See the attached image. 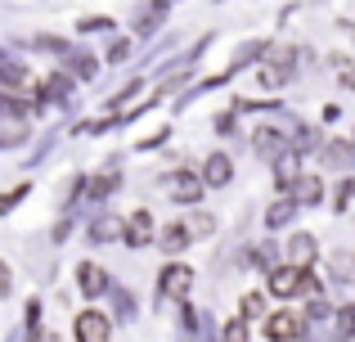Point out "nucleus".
<instances>
[{"mask_svg": "<svg viewBox=\"0 0 355 342\" xmlns=\"http://www.w3.org/2000/svg\"><path fill=\"white\" fill-rule=\"evenodd\" d=\"M333 334H338V338H351V334H355V307H342V311H338V325H333Z\"/></svg>", "mask_w": 355, "mask_h": 342, "instance_id": "nucleus-14", "label": "nucleus"}, {"mask_svg": "<svg viewBox=\"0 0 355 342\" xmlns=\"http://www.w3.org/2000/svg\"><path fill=\"white\" fill-rule=\"evenodd\" d=\"M72 334H77V342H108L113 338V325H108L104 311L86 307V311H77V320H72Z\"/></svg>", "mask_w": 355, "mask_h": 342, "instance_id": "nucleus-1", "label": "nucleus"}, {"mask_svg": "<svg viewBox=\"0 0 355 342\" xmlns=\"http://www.w3.org/2000/svg\"><path fill=\"white\" fill-rule=\"evenodd\" d=\"M184 243H189V230H184V225H166L162 239H157V248H166V253H180Z\"/></svg>", "mask_w": 355, "mask_h": 342, "instance_id": "nucleus-13", "label": "nucleus"}, {"mask_svg": "<svg viewBox=\"0 0 355 342\" xmlns=\"http://www.w3.org/2000/svg\"><path fill=\"white\" fill-rule=\"evenodd\" d=\"M148 239H153V216H148V212H130V221H126V243L130 248H148Z\"/></svg>", "mask_w": 355, "mask_h": 342, "instance_id": "nucleus-8", "label": "nucleus"}, {"mask_svg": "<svg viewBox=\"0 0 355 342\" xmlns=\"http://www.w3.org/2000/svg\"><path fill=\"white\" fill-rule=\"evenodd\" d=\"M189 280H193L189 266H166L162 271V298H184V293H189Z\"/></svg>", "mask_w": 355, "mask_h": 342, "instance_id": "nucleus-6", "label": "nucleus"}, {"mask_svg": "<svg viewBox=\"0 0 355 342\" xmlns=\"http://www.w3.org/2000/svg\"><path fill=\"white\" fill-rule=\"evenodd\" d=\"M315 144H320V140H315L311 126H297V149H315Z\"/></svg>", "mask_w": 355, "mask_h": 342, "instance_id": "nucleus-18", "label": "nucleus"}, {"mask_svg": "<svg viewBox=\"0 0 355 342\" xmlns=\"http://www.w3.org/2000/svg\"><path fill=\"white\" fill-rule=\"evenodd\" d=\"M0 108H5V113H23V104H18V95H5V90H0Z\"/></svg>", "mask_w": 355, "mask_h": 342, "instance_id": "nucleus-21", "label": "nucleus"}, {"mask_svg": "<svg viewBox=\"0 0 355 342\" xmlns=\"http://www.w3.org/2000/svg\"><path fill=\"white\" fill-rule=\"evenodd\" d=\"M288 262H293L297 271H306V266L315 262V239L311 234H293L288 239Z\"/></svg>", "mask_w": 355, "mask_h": 342, "instance_id": "nucleus-10", "label": "nucleus"}, {"mask_svg": "<svg viewBox=\"0 0 355 342\" xmlns=\"http://www.w3.org/2000/svg\"><path fill=\"white\" fill-rule=\"evenodd\" d=\"M324 162H329V167H338V171H347L351 162H355V149H351V144H342V140H333L329 149H324Z\"/></svg>", "mask_w": 355, "mask_h": 342, "instance_id": "nucleus-12", "label": "nucleus"}, {"mask_svg": "<svg viewBox=\"0 0 355 342\" xmlns=\"http://www.w3.org/2000/svg\"><path fill=\"white\" fill-rule=\"evenodd\" d=\"M266 338L270 342H293V338H302V320H297L293 311H275V316L266 320Z\"/></svg>", "mask_w": 355, "mask_h": 342, "instance_id": "nucleus-3", "label": "nucleus"}, {"mask_svg": "<svg viewBox=\"0 0 355 342\" xmlns=\"http://www.w3.org/2000/svg\"><path fill=\"white\" fill-rule=\"evenodd\" d=\"M77 289L86 293V298H99V293L108 289V275L99 271L95 262H81V266H77Z\"/></svg>", "mask_w": 355, "mask_h": 342, "instance_id": "nucleus-5", "label": "nucleus"}, {"mask_svg": "<svg viewBox=\"0 0 355 342\" xmlns=\"http://www.w3.org/2000/svg\"><path fill=\"white\" fill-rule=\"evenodd\" d=\"M320 194H324L320 176H297V180H293V203H297V207H315Z\"/></svg>", "mask_w": 355, "mask_h": 342, "instance_id": "nucleus-7", "label": "nucleus"}, {"mask_svg": "<svg viewBox=\"0 0 355 342\" xmlns=\"http://www.w3.org/2000/svg\"><path fill=\"white\" fill-rule=\"evenodd\" d=\"M342 86H351V90H355V68H347V63H342Z\"/></svg>", "mask_w": 355, "mask_h": 342, "instance_id": "nucleus-23", "label": "nucleus"}, {"mask_svg": "<svg viewBox=\"0 0 355 342\" xmlns=\"http://www.w3.org/2000/svg\"><path fill=\"white\" fill-rule=\"evenodd\" d=\"M293 212H297V203H288V198H279V203H275V207H270V212H266V221H270V225H284V221H288V216H293Z\"/></svg>", "mask_w": 355, "mask_h": 342, "instance_id": "nucleus-15", "label": "nucleus"}, {"mask_svg": "<svg viewBox=\"0 0 355 342\" xmlns=\"http://www.w3.org/2000/svg\"><path fill=\"white\" fill-rule=\"evenodd\" d=\"M72 68H77V72H81V77H95V63H90V59H86V54H81V59H77V63H72Z\"/></svg>", "mask_w": 355, "mask_h": 342, "instance_id": "nucleus-22", "label": "nucleus"}, {"mask_svg": "<svg viewBox=\"0 0 355 342\" xmlns=\"http://www.w3.org/2000/svg\"><path fill=\"white\" fill-rule=\"evenodd\" d=\"M270 293H279V298H293V293H302V271H297V266L275 271V275H270Z\"/></svg>", "mask_w": 355, "mask_h": 342, "instance_id": "nucleus-9", "label": "nucleus"}, {"mask_svg": "<svg viewBox=\"0 0 355 342\" xmlns=\"http://www.w3.org/2000/svg\"><path fill=\"white\" fill-rule=\"evenodd\" d=\"M351 194H355V180H342V189H338V212L351 203Z\"/></svg>", "mask_w": 355, "mask_h": 342, "instance_id": "nucleus-20", "label": "nucleus"}, {"mask_svg": "<svg viewBox=\"0 0 355 342\" xmlns=\"http://www.w3.org/2000/svg\"><path fill=\"white\" fill-rule=\"evenodd\" d=\"M220 342H248V320L234 316V320L225 325V334H220Z\"/></svg>", "mask_w": 355, "mask_h": 342, "instance_id": "nucleus-16", "label": "nucleus"}, {"mask_svg": "<svg viewBox=\"0 0 355 342\" xmlns=\"http://www.w3.org/2000/svg\"><path fill=\"white\" fill-rule=\"evenodd\" d=\"M288 77H293V54H279V59H270L266 68L257 72V81H261L266 90H279V86H284Z\"/></svg>", "mask_w": 355, "mask_h": 342, "instance_id": "nucleus-4", "label": "nucleus"}, {"mask_svg": "<svg viewBox=\"0 0 355 342\" xmlns=\"http://www.w3.org/2000/svg\"><path fill=\"white\" fill-rule=\"evenodd\" d=\"M0 293H9V271H5V262H0Z\"/></svg>", "mask_w": 355, "mask_h": 342, "instance_id": "nucleus-24", "label": "nucleus"}, {"mask_svg": "<svg viewBox=\"0 0 355 342\" xmlns=\"http://www.w3.org/2000/svg\"><path fill=\"white\" fill-rule=\"evenodd\" d=\"M252 144H257V153L261 158H284L288 149H293V140H288L284 131H275V126H257V135H252Z\"/></svg>", "mask_w": 355, "mask_h": 342, "instance_id": "nucleus-2", "label": "nucleus"}, {"mask_svg": "<svg viewBox=\"0 0 355 342\" xmlns=\"http://www.w3.org/2000/svg\"><path fill=\"white\" fill-rule=\"evenodd\" d=\"M230 176H234L230 158H225V153H211V158H207V171H202V180H207V185H230Z\"/></svg>", "mask_w": 355, "mask_h": 342, "instance_id": "nucleus-11", "label": "nucleus"}, {"mask_svg": "<svg viewBox=\"0 0 355 342\" xmlns=\"http://www.w3.org/2000/svg\"><path fill=\"white\" fill-rule=\"evenodd\" d=\"M261 311H266V302H261V293H248V298H243V320H257Z\"/></svg>", "mask_w": 355, "mask_h": 342, "instance_id": "nucleus-17", "label": "nucleus"}, {"mask_svg": "<svg viewBox=\"0 0 355 342\" xmlns=\"http://www.w3.org/2000/svg\"><path fill=\"white\" fill-rule=\"evenodd\" d=\"M18 198H27V185H18V189H9V194H5V198H0V212H9Z\"/></svg>", "mask_w": 355, "mask_h": 342, "instance_id": "nucleus-19", "label": "nucleus"}]
</instances>
